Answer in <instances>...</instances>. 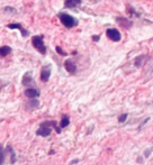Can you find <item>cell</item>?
I'll use <instances>...</instances> for the list:
<instances>
[{
	"mask_svg": "<svg viewBox=\"0 0 153 165\" xmlns=\"http://www.w3.org/2000/svg\"><path fill=\"white\" fill-rule=\"evenodd\" d=\"M52 128H54L58 134H61L62 128L58 126V123L55 120H52V121H43L40 125V128L36 130V135L42 137H49L52 133Z\"/></svg>",
	"mask_w": 153,
	"mask_h": 165,
	"instance_id": "cell-1",
	"label": "cell"
},
{
	"mask_svg": "<svg viewBox=\"0 0 153 165\" xmlns=\"http://www.w3.org/2000/svg\"><path fill=\"white\" fill-rule=\"evenodd\" d=\"M58 18L60 19V21L62 22V25L67 28H73L75 26H78L79 21L78 19H75L73 16L69 15V14H65V12H59L58 14Z\"/></svg>",
	"mask_w": 153,
	"mask_h": 165,
	"instance_id": "cell-2",
	"label": "cell"
},
{
	"mask_svg": "<svg viewBox=\"0 0 153 165\" xmlns=\"http://www.w3.org/2000/svg\"><path fill=\"white\" fill-rule=\"evenodd\" d=\"M32 45H33V47L36 50V51L38 52V53H41L42 55H45L46 54V46H45V44H44V37L41 36V35H35V36H33L32 37Z\"/></svg>",
	"mask_w": 153,
	"mask_h": 165,
	"instance_id": "cell-3",
	"label": "cell"
},
{
	"mask_svg": "<svg viewBox=\"0 0 153 165\" xmlns=\"http://www.w3.org/2000/svg\"><path fill=\"white\" fill-rule=\"evenodd\" d=\"M106 36L113 42H119L122 40L121 33H119L118 29H116V28H108V29L106 31Z\"/></svg>",
	"mask_w": 153,
	"mask_h": 165,
	"instance_id": "cell-4",
	"label": "cell"
},
{
	"mask_svg": "<svg viewBox=\"0 0 153 165\" xmlns=\"http://www.w3.org/2000/svg\"><path fill=\"white\" fill-rule=\"evenodd\" d=\"M51 76V64H46L42 66L41 69V81L42 82H47Z\"/></svg>",
	"mask_w": 153,
	"mask_h": 165,
	"instance_id": "cell-5",
	"label": "cell"
},
{
	"mask_svg": "<svg viewBox=\"0 0 153 165\" xmlns=\"http://www.w3.org/2000/svg\"><path fill=\"white\" fill-rule=\"evenodd\" d=\"M7 28H9V29H18V31L21 33L23 37H27V36L30 35V31H27V29H25L21 24H18V22H11V24H8V25H7Z\"/></svg>",
	"mask_w": 153,
	"mask_h": 165,
	"instance_id": "cell-6",
	"label": "cell"
},
{
	"mask_svg": "<svg viewBox=\"0 0 153 165\" xmlns=\"http://www.w3.org/2000/svg\"><path fill=\"white\" fill-rule=\"evenodd\" d=\"M24 94H25L28 99H34V98H38L41 92H40L38 89L32 87V88H26L25 91H24Z\"/></svg>",
	"mask_w": 153,
	"mask_h": 165,
	"instance_id": "cell-7",
	"label": "cell"
},
{
	"mask_svg": "<svg viewBox=\"0 0 153 165\" xmlns=\"http://www.w3.org/2000/svg\"><path fill=\"white\" fill-rule=\"evenodd\" d=\"M64 69L67 70V72H69L70 74H74L77 72V64L74 63L73 60L69 59L64 62Z\"/></svg>",
	"mask_w": 153,
	"mask_h": 165,
	"instance_id": "cell-8",
	"label": "cell"
},
{
	"mask_svg": "<svg viewBox=\"0 0 153 165\" xmlns=\"http://www.w3.org/2000/svg\"><path fill=\"white\" fill-rule=\"evenodd\" d=\"M116 22L123 27V28H125V29H128V28H131L133 25V22L130 19H127V18H124V17H116Z\"/></svg>",
	"mask_w": 153,
	"mask_h": 165,
	"instance_id": "cell-9",
	"label": "cell"
},
{
	"mask_svg": "<svg viewBox=\"0 0 153 165\" xmlns=\"http://www.w3.org/2000/svg\"><path fill=\"white\" fill-rule=\"evenodd\" d=\"M21 83L24 87H28V88H32V85L34 84V80H33V76H32V72H26L23 76V80H21Z\"/></svg>",
	"mask_w": 153,
	"mask_h": 165,
	"instance_id": "cell-10",
	"label": "cell"
},
{
	"mask_svg": "<svg viewBox=\"0 0 153 165\" xmlns=\"http://www.w3.org/2000/svg\"><path fill=\"white\" fill-rule=\"evenodd\" d=\"M81 0H64V8L73 9L81 5Z\"/></svg>",
	"mask_w": 153,
	"mask_h": 165,
	"instance_id": "cell-11",
	"label": "cell"
},
{
	"mask_svg": "<svg viewBox=\"0 0 153 165\" xmlns=\"http://www.w3.org/2000/svg\"><path fill=\"white\" fill-rule=\"evenodd\" d=\"M40 107V101L37 100V98H34V99H31L28 102L26 103V109L27 110H35Z\"/></svg>",
	"mask_w": 153,
	"mask_h": 165,
	"instance_id": "cell-12",
	"label": "cell"
},
{
	"mask_svg": "<svg viewBox=\"0 0 153 165\" xmlns=\"http://www.w3.org/2000/svg\"><path fill=\"white\" fill-rule=\"evenodd\" d=\"M145 59H146V55H139L135 57L134 60V65L136 68H141L143 64L145 63Z\"/></svg>",
	"mask_w": 153,
	"mask_h": 165,
	"instance_id": "cell-13",
	"label": "cell"
},
{
	"mask_svg": "<svg viewBox=\"0 0 153 165\" xmlns=\"http://www.w3.org/2000/svg\"><path fill=\"white\" fill-rule=\"evenodd\" d=\"M11 52H12V48H11L10 46H8V45H2V46L0 47V54H1L2 57L9 55Z\"/></svg>",
	"mask_w": 153,
	"mask_h": 165,
	"instance_id": "cell-14",
	"label": "cell"
},
{
	"mask_svg": "<svg viewBox=\"0 0 153 165\" xmlns=\"http://www.w3.org/2000/svg\"><path fill=\"white\" fill-rule=\"evenodd\" d=\"M69 124H70V117L68 115H63L61 121H60V127L61 128H65V127L69 126Z\"/></svg>",
	"mask_w": 153,
	"mask_h": 165,
	"instance_id": "cell-15",
	"label": "cell"
},
{
	"mask_svg": "<svg viewBox=\"0 0 153 165\" xmlns=\"http://www.w3.org/2000/svg\"><path fill=\"white\" fill-rule=\"evenodd\" d=\"M7 149H8V151H9V153H10V163L11 164H14V163L16 162V154H15L14 149L11 148L10 145H8V146H7Z\"/></svg>",
	"mask_w": 153,
	"mask_h": 165,
	"instance_id": "cell-16",
	"label": "cell"
},
{
	"mask_svg": "<svg viewBox=\"0 0 153 165\" xmlns=\"http://www.w3.org/2000/svg\"><path fill=\"white\" fill-rule=\"evenodd\" d=\"M7 149H5L3 147H1V165L5 164V157H6V154H7Z\"/></svg>",
	"mask_w": 153,
	"mask_h": 165,
	"instance_id": "cell-17",
	"label": "cell"
},
{
	"mask_svg": "<svg viewBox=\"0 0 153 165\" xmlns=\"http://www.w3.org/2000/svg\"><path fill=\"white\" fill-rule=\"evenodd\" d=\"M55 51H56V53H58V54H60L61 56H67V55H68V53L63 51L61 46H56V47H55Z\"/></svg>",
	"mask_w": 153,
	"mask_h": 165,
	"instance_id": "cell-18",
	"label": "cell"
},
{
	"mask_svg": "<svg viewBox=\"0 0 153 165\" xmlns=\"http://www.w3.org/2000/svg\"><path fill=\"white\" fill-rule=\"evenodd\" d=\"M127 117H128V114H122L119 117H118V123H119V124L125 123V121H126V119H127Z\"/></svg>",
	"mask_w": 153,
	"mask_h": 165,
	"instance_id": "cell-19",
	"label": "cell"
},
{
	"mask_svg": "<svg viewBox=\"0 0 153 165\" xmlns=\"http://www.w3.org/2000/svg\"><path fill=\"white\" fill-rule=\"evenodd\" d=\"M128 12H130L131 15H133V16H136V17H140V16H141V15H140L139 12H136V11H135V9H134L133 7L131 8L130 6H128Z\"/></svg>",
	"mask_w": 153,
	"mask_h": 165,
	"instance_id": "cell-20",
	"label": "cell"
},
{
	"mask_svg": "<svg viewBox=\"0 0 153 165\" xmlns=\"http://www.w3.org/2000/svg\"><path fill=\"white\" fill-rule=\"evenodd\" d=\"M3 10L6 12H11V14H16V9L15 8H11V7H5Z\"/></svg>",
	"mask_w": 153,
	"mask_h": 165,
	"instance_id": "cell-21",
	"label": "cell"
},
{
	"mask_svg": "<svg viewBox=\"0 0 153 165\" xmlns=\"http://www.w3.org/2000/svg\"><path fill=\"white\" fill-rule=\"evenodd\" d=\"M149 120H150V118H145V119H144V120H143V121H142V124H141V125H140V126H139V128H137V129L140 130L141 128H143V126H144V125H146V123H148Z\"/></svg>",
	"mask_w": 153,
	"mask_h": 165,
	"instance_id": "cell-22",
	"label": "cell"
},
{
	"mask_svg": "<svg viewBox=\"0 0 153 165\" xmlns=\"http://www.w3.org/2000/svg\"><path fill=\"white\" fill-rule=\"evenodd\" d=\"M99 40H100V36H99V35H93V36H92V41L93 42H99Z\"/></svg>",
	"mask_w": 153,
	"mask_h": 165,
	"instance_id": "cell-23",
	"label": "cell"
},
{
	"mask_svg": "<svg viewBox=\"0 0 153 165\" xmlns=\"http://www.w3.org/2000/svg\"><path fill=\"white\" fill-rule=\"evenodd\" d=\"M78 162H79V160H78V158H77V160H73V161H71V162H70V165L75 164V163H78Z\"/></svg>",
	"mask_w": 153,
	"mask_h": 165,
	"instance_id": "cell-24",
	"label": "cell"
}]
</instances>
